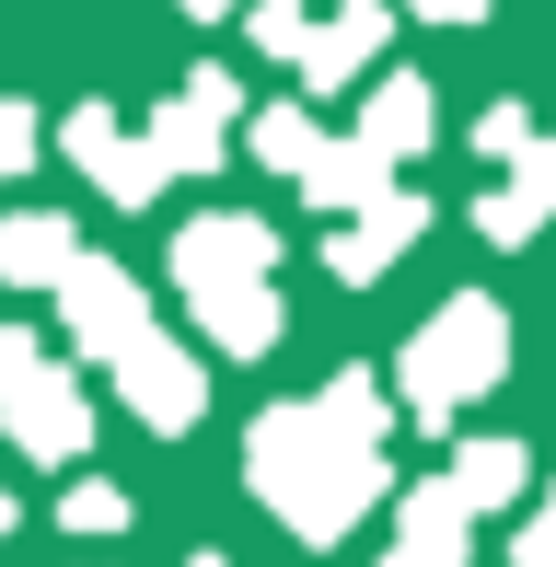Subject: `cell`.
Listing matches in <instances>:
<instances>
[{"mask_svg": "<svg viewBox=\"0 0 556 567\" xmlns=\"http://www.w3.org/2000/svg\"><path fill=\"white\" fill-rule=\"evenodd\" d=\"M244 486H256L301 545H348V522H360L394 475H383V441L325 429V405H267V417L244 429Z\"/></svg>", "mask_w": 556, "mask_h": 567, "instance_id": "1", "label": "cell"}, {"mask_svg": "<svg viewBox=\"0 0 556 567\" xmlns=\"http://www.w3.org/2000/svg\"><path fill=\"white\" fill-rule=\"evenodd\" d=\"M498 371H511V313H498L487 290H452L441 313L406 337V359H394V394H406L418 429H452L475 394H498Z\"/></svg>", "mask_w": 556, "mask_h": 567, "instance_id": "2", "label": "cell"}, {"mask_svg": "<svg viewBox=\"0 0 556 567\" xmlns=\"http://www.w3.org/2000/svg\"><path fill=\"white\" fill-rule=\"evenodd\" d=\"M59 324H70V348H82V359H116L128 337H151V301H140L128 267L70 255V267H59Z\"/></svg>", "mask_w": 556, "mask_h": 567, "instance_id": "3", "label": "cell"}, {"mask_svg": "<svg viewBox=\"0 0 556 567\" xmlns=\"http://www.w3.org/2000/svg\"><path fill=\"white\" fill-rule=\"evenodd\" d=\"M233 116H244V82H233V70H186V93L151 116V151H163V174H220V151H233Z\"/></svg>", "mask_w": 556, "mask_h": 567, "instance_id": "4", "label": "cell"}, {"mask_svg": "<svg viewBox=\"0 0 556 567\" xmlns=\"http://www.w3.org/2000/svg\"><path fill=\"white\" fill-rule=\"evenodd\" d=\"M105 371H116V394H128V417H140V429H163V441L209 417V371H197L186 348H163V337H128Z\"/></svg>", "mask_w": 556, "mask_h": 567, "instance_id": "5", "label": "cell"}, {"mask_svg": "<svg viewBox=\"0 0 556 567\" xmlns=\"http://www.w3.org/2000/svg\"><path fill=\"white\" fill-rule=\"evenodd\" d=\"M0 429H12V452H23V463H70V452L93 441V394H82L70 371H47V359H35V371L0 394Z\"/></svg>", "mask_w": 556, "mask_h": 567, "instance_id": "6", "label": "cell"}, {"mask_svg": "<svg viewBox=\"0 0 556 567\" xmlns=\"http://www.w3.org/2000/svg\"><path fill=\"white\" fill-rule=\"evenodd\" d=\"M394 23H406V0H337V12H313V47H301V82L313 93H348V82H371V59L394 47Z\"/></svg>", "mask_w": 556, "mask_h": 567, "instance_id": "7", "label": "cell"}, {"mask_svg": "<svg viewBox=\"0 0 556 567\" xmlns=\"http://www.w3.org/2000/svg\"><path fill=\"white\" fill-rule=\"evenodd\" d=\"M278 267V220L256 209H209V220H186L174 231V278L186 290H220V278H267Z\"/></svg>", "mask_w": 556, "mask_h": 567, "instance_id": "8", "label": "cell"}, {"mask_svg": "<svg viewBox=\"0 0 556 567\" xmlns=\"http://www.w3.org/2000/svg\"><path fill=\"white\" fill-rule=\"evenodd\" d=\"M59 151H70V163H82L93 186L116 197V209H151V197H163V151H151V127L128 140L105 105H82V116H70V140H59Z\"/></svg>", "mask_w": 556, "mask_h": 567, "instance_id": "9", "label": "cell"}, {"mask_svg": "<svg viewBox=\"0 0 556 567\" xmlns=\"http://www.w3.org/2000/svg\"><path fill=\"white\" fill-rule=\"evenodd\" d=\"M464 545H475V498L452 475L394 486V556L383 567H464Z\"/></svg>", "mask_w": 556, "mask_h": 567, "instance_id": "10", "label": "cell"}, {"mask_svg": "<svg viewBox=\"0 0 556 567\" xmlns=\"http://www.w3.org/2000/svg\"><path fill=\"white\" fill-rule=\"evenodd\" d=\"M418 231H429V197H406V186H383V197H371V209H348V231H337V244H325V267H337L348 290H360V278H383L394 255L418 244Z\"/></svg>", "mask_w": 556, "mask_h": 567, "instance_id": "11", "label": "cell"}, {"mask_svg": "<svg viewBox=\"0 0 556 567\" xmlns=\"http://www.w3.org/2000/svg\"><path fill=\"white\" fill-rule=\"evenodd\" d=\"M545 220H556V140L511 151V186H487V197H475V231H487V244H534Z\"/></svg>", "mask_w": 556, "mask_h": 567, "instance_id": "12", "label": "cell"}, {"mask_svg": "<svg viewBox=\"0 0 556 567\" xmlns=\"http://www.w3.org/2000/svg\"><path fill=\"white\" fill-rule=\"evenodd\" d=\"M186 313L209 324V348H220V359H267V348H278V290H267V278H220V290H186Z\"/></svg>", "mask_w": 556, "mask_h": 567, "instance_id": "13", "label": "cell"}, {"mask_svg": "<svg viewBox=\"0 0 556 567\" xmlns=\"http://www.w3.org/2000/svg\"><path fill=\"white\" fill-rule=\"evenodd\" d=\"M429 127H441V93H429L418 70H383V82H371V105H360V140H371V151H394V163H418Z\"/></svg>", "mask_w": 556, "mask_h": 567, "instance_id": "14", "label": "cell"}, {"mask_svg": "<svg viewBox=\"0 0 556 567\" xmlns=\"http://www.w3.org/2000/svg\"><path fill=\"white\" fill-rule=\"evenodd\" d=\"M301 197H313V209H371V197L394 186V151H371V140H325L313 163L290 174Z\"/></svg>", "mask_w": 556, "mask_h": 567, "instance_id": "15", "label": "cell"}, {"mask_svg": "<svg viewBox=\"0 0 556 567\" xmlns=\"http://www.w3.org/2000/svg\"><path fill=\"white\" fill-rule=\"evenodd\" d=\"M70 220L59 209H0V290H59V267H70Z\"/></svg>", "mask_w": 556, "mask_h": 567, "instance_id": "16", "label": "cell"}, {"mask_svg": "<svg viewBox=\"0 0 556 567\" xmlns=\"http://www.w3.org/2000/svg\"><path fill=\"white\" fill-rule=\"evenodd\" d=\"M452 486H464L475 509H511L522 486H534V452L522 441H452Z\"/></svg>", "mask_w": 556, "mask_h": 567, "instance_id": "17", "label": "cell"}, {"mask_svg": "<svg viewBox=\"0 0 556 567\" xmlns=\"http://www.w3.org/2000/svg\"><path fill=\"white\" fill-rule=\"evenodd\" d=\"M244 151H256L267 174H301V163L325 151V127H313V105H267L256 127H244Z\"/></svg>", "mask_w": 556, "mask_h": 567, "instance_id": "18", "label": "cell"}, {"mask_svg": "<svg viewBox=\"0 0 556 567\" xmlns=\"http://www.w3.org/2000/svg\"><path fill=\"white\" fill-rule=\"evenodd\" d=\"M313 405H325V429H348V441H383V429H394V405H383V382H371V371H337Z\"/></svg>", "mask_w": 556, "mask_h": 567, "instance_id": "19", "label": "cell"}, {"mask_svg": "<svg viewBox=\"0 0 556 567\" xmlns=\"http://www.w3.org/2000/svg\"><path fill=\"white\" fill-rule=\"evenodd\" d=\"M244 35H256L267 59H301V47H313V0H244Z\"/></svg>", "mask_w": 556, "mask_h": 567, "instance_id": "20", "label": "cell"}, {"mask_svg": "<svg viewBox=\"0 0 556 567\" xmlns=\"http://www.w3.org/2000/svg\"><path fill=\"white\" fill-rule=\"evenodd\" d=\"M59 522L82 533V545H93V533H128V486H105V475H93V486H70V498H59Z\"/></svg>", "mask_w": 556, "mask_h": 567, "instance_id": "21", "label": "cell"}, {"mask_svg": "<svg viewBox=\"0 0 556 567\" xmlns=\"http://www.w3.org/2000/svg\"><path fill=\"white\" fill-rule=\"evenodd\" d=\"M47 151V127H35V105H12V93H0V186H12L23 163H35Z\"/></svg>", "mask_w": 556, "mask_h": 567, "instance_id": "22", "label": "cell"}, {"mask_svg": "<svg viewBox=\"0 0 556 567\" xmlns=\"http://www.w3.org/2000/svg\"><path fill=\"white\" fill-rule=\"evenodd\" d=\"M475 151H498V163L534 151V105H487V116H475Z\"/></svg>", "mask_w": 556, "mask_h": 567, "instance_id": "23", "label": "cell"}, {"mask_svg": "<svg viewBox=\"0 0 556 567\" xmlns=\"http://www.w3.org/2000/svg\"><path fill=\"white\" fill-rule=\"evenodd\" d=\"M511 567H556V509H534V522H522V545H511Z\"/></svg>", "mask_w": 556, "mask_h": 567, "instance_id": "24", "label": "cell"}, {"mask_svg": "<svg viewBox=\"0 0 556 567\" xmlns=\"http://www.w3.org/2000/svg\"><path fill=\"white\" fill-rule=\"evenodd\" d=\"M23 371H35V337H23V324H0V394H12Z\"/></svg>", "mask_w": 556, "mask_h": 567, "instance_id": "25", "label": "cell"}, {"mask_svg": "<svg viewBox=\"0 0 556 567\" xmlns=\"http://www.w3.org/2000/svg\"><path fill=\"white\" fill-rule=\"evenodd\" d=\"M487 0H406V23H475Z\"/></svg>", "mask_w": 556, "mask_h": 567, "instance_id": "26", "label": "cell"}, {"mask_svg": "<svg viewBox=\"0 0 556 567\" xmlns=\"http://www.w3.org/2000/svg\"><path fill=\"white\" fill-rule=\"evenodd\" d=\"M174 12H197V23H220V12H244V0H174Z\"/></svg>", "mask_w": 556, "mask_h": 567, "instance_id": "27", "label": "cell"}, {"mask_svg": "<svg viewBox=\"0 0 556 567\" xmlns=\"http://www.w3.org/2000/svg\"><path fill=\"white\" fill-rule=\"evenodd\" d=\"M0 533H12V486H0Z\"/></svg>", "mask_w": 556, "mask_h": 567, "instance_id": "28", "label": "cell"}]
</instances>
